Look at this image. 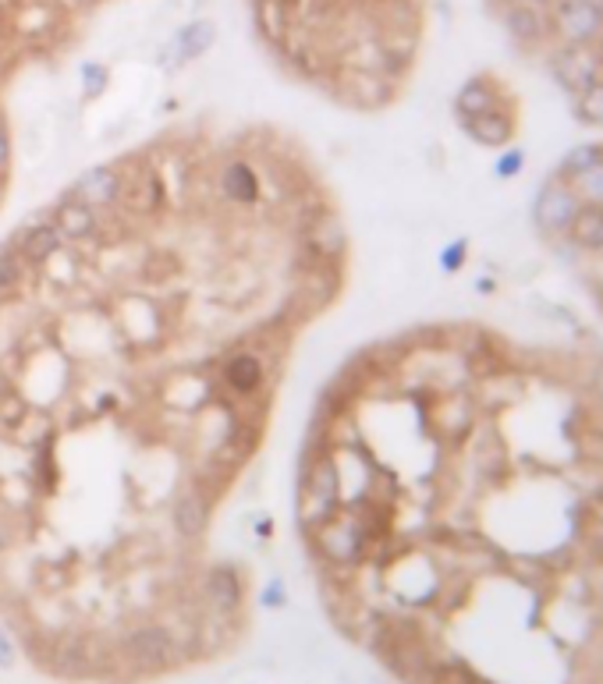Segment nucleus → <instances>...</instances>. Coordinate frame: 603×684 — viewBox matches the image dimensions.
Here are the masks:
<instances>
[{
  "label": "nucleus",
  "instance_id": "nucleus-1",
  "mask_svg": "<svg viewBox=\"0 0 603 684\" xmlns=\"http://www.w3.org/2000/svg\"><path fill=\"white\" fill-rule=\"evenodd\" d=\"M309 536H313V550L327 560L330 568H359L366 560V546L369 536L362 529L359 514H330V518L309 525Z\"/></svg>",
  "mask_w": 603,
  "mask_h": 684
},
{
  "label": "nucleus",
  "instance_id": "nucleus-2",
  "mask_svg": "<svg viewBox=\"0 0 603 684\" xmlns=\"http://www.w3.org/2000/svg\"><path fill=\"white\" fill-rule=\"evenodd\" d=\"M341 465L334 454H320L309 461L306 475H302V493H298V518L306 525L330 518L341 511Z\"/></svg>",
  "mask_w": 603,
  "mask_h": 684
},
{
  "label": "nucleus",
  "instance_id": "nucleus-3",
  "mask_svg": "<svg viewBox=\"0 0 603 684\" xmlns=\"http://www.w3.org/2000/svg\"><path fill=\"white\" fill-rule=\"evenodd\" d=\"M125 656L139 674H167L181 663V642L167 624H139L125 635Z\"/></svg>",
  "mask_w": 603,
  "mask_h": 684
},
{
  "label": "nucleus",
  "instance_id": "nucleus-4",
  "mask_svg": "<svg viewBox=\"0 0 603 684\" xmlns=\"http://www.w3.org/2000/svg\"><path fill=\"white\" fill-rule=\"evenodd\" d=\"M579 206H582V199L575 195V188L568 185V181L564 178L547 181L533 203V220L543 234L561 238V234L572 231V220H575V213H579Z\"/></svg>",
  "mask_w": 603,
  "mask_h": 684
},
{
  "label": "nucleus",
  "instance_id": "nucleus-5",
  "mask_svg": "<svg viewBox=\"0 0 603 684\" xmlns=\"http://www.w3.org/2000/svg\"><path fill=\"white\" fill-rule=\"evenodd\" d=\"M164 203H167V185H164V178H160L157 167L142 164L125 174L118 210H128V213H135V217H153V213L164 210Z\"/></svg>",
  "mask_w": 603,
  "mask_h": 684
},
{
  "label": "nucleus",
  "instance_id": "nucleus-6",
  "mask_svg": "<svg viewBox=\"0 0 603 684\" xmlns=\"http://www.w3.org/2000/svg\"><path fill=\"white\" fill-rule=\"evenodd\" d=\"M121 185H125V171H118V167L110 164H96L79 174V181L71 185L68 195L100 213H114L121 203Z\"/></svg>",
  "mask_w": 603,
  "mask_h": 684
},
{
  "label": "nucleus",
  "instance_id": "nucleus-7",
  "mask_svg": "<svg viewBox=\"0 0 603 684\" xmlns=\"http://www.w3.org/2000/svg\"><path fill=\"white\" fill-rule=\"evenodd\" d=\"M11 245L18 249V256L25 259L29 270H40V266H47L50 259L61 252L64 234L57 231V224L50 217H40V220L32 217V220H25L15 234H11Z\"/></svg>",
  "mask_w": 603,
  "mask_h": 684
},
{
  "label": "nucleus",
  "instance_id": "nucleus-8",
  "mask_svg": "<svg viewBox=\"0 0 603 684\" xmlns=\"http://www.w3.org/2000/svg\"><path fill=\"white\" fill-rule=\"evenodd\" d=\"M203 603L213 617H235L245 603V582L231 564H217L203 575Z\"/></svg>",
  "mask_w": 603,
  "mask_h": 684
},
{
  "label": "nucleus",
  "instance_id": "nucleus-9",
  "mask_svg": "<svg viewBox=\"0 0 603 684\" xmlns=\"http://www.w3.org/2000/svg\"><path fill=\"white\" fill-rule=\"evenodd\" d=\"M306 249L309 259H316V263H341L348 249V231L337 213H313V220L306 224Z\"/></svg>",
  "mask_w": 603,
  "mask_h": 684
},
{
  "label": "nucleus",
  "instance_id": "nucleus-10",
  "mask_svg": "<svg viewBox=\"0 0 603 684\" xmlns=\"http://www.w3.org/2000/svg\"><path fill=\"white\" fill-rule=\"evenodd\" d=\"M554 25L568 43H593L603 32V8L596 0H561Z\"/></svg>",
  "mask_w": 603,
  "mask_h": 684
},
{
  "label": "nucleus",
  "instance_id": "nucleus-11",
  "mask_svg": "<svg viewBox=\"0 0 603 684\" xmlns=\"http://www.w3.org/2000/svg\"><path fill=\"white\" fill-rule=\"evenodd\" d=\"M217 185H220V195H224L231 206H242V210H252V206L263 199L259 171L249 164V160H242V156H235V160H228V164L220 167Z\"/></svg>",
  "mask_w": 603,
  "mask_h": 684
},
{
  "label": "nucleus",
  "instance_id": "nucleus-12",
  "mask_svg": "<svg viewBox=\"0 0 603 684\" xmlns=\"http://www.w3.org/2000/svg\"><path fill=\"white\" fill-rule=\"evenodd\" d=\"M50 220H54L57 231L64 234V241H96L103 234L100 210L79 203V199H71V195H64L61 203L50 210Z\"/></svg>",
  "mask_w": 603,
  "mask_h": 684
},
{
  "label": "nucleus",
  "instance_id": "nucleus-13",
  "mask_svg": "<svg viewBox=\"0 0 603 684\" xmlns=\"http://www.w3.org/2000/svg\"><path fill=\"white\" fill-rule=\"evenodd\" d=\"M171 525L185 543L203 539L206 529H210V497L203 490H196V486L181 490L171 507Z\"/></svg>",
  "mask_w": 603,
  "mask_h": 684
},
{
  "label": "nucleus",
  "instance_id": "nucleus-14",
  "mask_svg": "<svg viewBox=\"0 0 603 684\" xmlns=\"http://www.w3.org/2000/svg\"><path fill=\"white\" fill-rule=\"evenodd\" d=\"M554 68L564 86L572 89V93H582V89H589L593 82H600L603 61L596 57V50H589V43H568V50L557 54Z\"/></svg>",
  "mask_w": 603,
  "mask_h": 684
},
{
  "label": "nucleus",
  "instance_id": "nucleus-15",
  "mask_svg": "<svg viewBox=\"0 0 603 684\" xmlns=\"http://www.w3.org/2000/svg\"><path fill=\"white\" fill-rule=\"evenodd\" d=\"M220 383L235 397H252L267 383V362L256 351H231L220 366Z\"/></svg>",
  "mask_w": 603,
  "mask_h": 684
},
{
  "label": "nucleus",
  "instance_id": "nucleus-16",
  "mask_svg": "<svg viewBox=\"0 0 603 684\" xmlns=\"http://www.w3.org/2000/svg\"><path fill=\"white\" fill-rule=\"evenodd\" d=\"M50 670L57 677H68V681H79V677H89L96 670V656L93 646L86 638H57L54 649H50Z\"/></svg>",
  "mask_w": 603,
  "mask_h": 684
},
{
  "label": "nucleus",
  "instance_id": "nucleus-17",
  "mask_svg": "<svg viewBox=\"0 0 603 684\" xmlns=\"http://www.w3.org/2000/svg\"><path fill=\"white\" fill-rule=\"evenodd\" d=\"M146 319H149V323H164L157 302H149V298H142V295H132V298H125V302H121L118 323H121V330L132 337V341H139V344L142 341H157L160 330L146 327Z\"/></svg>",
  "mask_w": 603,
  "mask_h": 684
},
{
  "label": "nucleus",
  "instance_id": "nucleus-18",
  "mask_svg": "<svg viewBox=\"0 0 603 684\" xmlns=\"http://www.w3.org/2000/svg\"><path fill=\"white\" fill-rule=\"evenodd\" d=\"M465 132H469V139H476L479 146L501 149V146H508L511 135H515V121H511V114H504V110L497 107V110H486V114H479V117H469V121H465Z\"/></svg>",
  "mask_w": 603,
  "mask_h": 684
},
{
  "label": "nucleus",
  "instance_id": "nucleus-19",
  "mask_svg": "<svg viewBox=\"0 0 603 684\" xmlns=\"http://www.w3.org/2000/svg\"><path fill=\"white\" fill-rule=\"evenodd\" d=\"M497 103H501V96H497V86L490 82V78H469L462 89H458L455 96V110L462 121H469V117H479L486 114V110H497Z\"/></svg>",
  "mask_w": 603,
  "mask_h": 684
},
{
  "label": "nucleus",
  "instance_id": "nucleus-20",
  "mask_svg": "<svg viewBox=\"0 0 603 684\" xmlns=\"http://www.w3.org/2000/svg\"><path fill=\"white\" fill-rule=\"evenodd\" d=\"M213 39H217V25L213 22H188L185 29L174 36V61L185 64V61H196L203 57L206 50L213 47Z\"/></svg>",
  "mask_w": 603,
  "mask_h": 684
},
{
  "label": "nucleus",
  "instance_id": "nucleus-21",
  "mask_svg": "<svg viewBox=\"0 0 603 684\" xmlns=\"http://www.w3.org/2000/svg\"><path fill=\"white\" fill-rule=\"evenodd\" d=\"M167 401L181 412H203L210 408V383L203 376H174L167 383Z\"/></svg>",
  "mask_w": 603,
  "mask_h": 684
},
{
  "label": "nucleus",
  "instance_id": "nucleus-22",
  "mask_svg": "<svg viewBox=\"0 0 603 684\" xmlns=\"http://www.w3.org/2000/svg\"><path fill=\"white\" fill-rule=\"evenodd\" d=\"M575 245L586 252H603V206L596 203H582L579 213L572 220V231Z\"/></svg>",
  "mask_w": 603,
  "mask_h": 684
},
{
  "label": "nucleus",
  "instance_id": "nucleus-23",
  "mask_svg": "<svg viewBox=\"0 0 603 684\" xmlns=\"http://www.w3.org/2000/svg\"><path fill=\"white\" fill-rule=\"evenodd\" d=\"M345 93L352 103H359V107H380V103H387V96H391V89L380 82V75H373V71H355L352 75V86L345 82Z\"/></svg>",
  "mask_w": 603,
  "mask_h": 684
},
{
  "label": "nucleus",
  "instance_id": "nucleus-24",
  "mask_svg": "<svg viewBox=\"0 0 603 684\" xmlns=\"http://www.w3.org/2000/svg\"><path fill=\"white\" fill-rule=\"evenodd\" d=\"M25 270H29V266H25V259L18 256V249L11 241H4V245H0V302H8V298L22 288Z\"/></svg>",
  "mask_w": 603,
  "mask_h": 684
},
{
  "label": "nucleus",
  "instance_id": "nucleus-25",
  "mask_svg": "<svg viewBox=\"0 0 603 684\" xmlns=\"http://www.w3.org/2000/svg\"><path fill=\"white\" fill-rule=\"evenodd\" d=\"M508 29H511V36L522 39V43H536V39H543L547 25H543V15L536 8L515 4V8L508 11Z\"/></svg>",
  "mask_w": 603,
  "mask_h": 684
},
{
  "label": "nucleus",
  "instance_id": "nucleus-26",
  "mask_svg": "<svg viewBox=\"0 0 603 684\" xmlns=\"http://www.w3.org/2000/svg\"><path fill=\"white\" fill-rule=\"evenodd\" d=\"M32 408L29 401L22 397V390L18 387H8V390H0V422L8 429H22V422H29Z\"/></svg>",
  "mask_w": 603,
  "mask_h": 684
},
{
  "label": "nucleus",
  "instance_id": "nucleus-27",
  "mask_svg": "<svg viewBox=\"0 0 603 684\" xmlns=\"http://www.w3.org/2000/svg\"><path fill=\"white\" fill-rule=\"evenodd\" d=\"M575 114H579L582 125L603 128V78L600 82H593L589 89H582L579 103H575Z\"/></svg>",
  "mask_w": 603,
  "mask_h": 684
},
{
  "label": "nucleus",
  "instance_id": "nucleus-28",
  "mask_svg": "<svg viewBox=\"0 0 603 684\" xmlns=\"http://www.w3.org/2000/svg\"><path fill=\"white\" fill-rule=\"evenodd\" d=\"M568 185L575 188V195H579L582 203L603 206V160H600V164L589 167V171H582L579 178H572Z\"/></svg>",
  "mask_w": 603,
  "mask_h": 684
},
{
  "label": "nucleus",
  "instance_id": "nucleus-29",
  "mask_svg": "<svg viewBox=\"0 0 603 684\" xmlns=\"http://www.w3.org/2000/svg\"><path fill=\"white\" fill-rule=\"evenodd\" d=\"M600 160H603V146H579V149H572V153L564 156L561 178H579L582 171H589V167L600 164Z\"/></svg>",
  "mask_w": 603,
  "mask_h": 684
},
{
  "label": "nucleus",
  "instance_id": "nucleus-30",
  "mask_svg": "<svg viewBox=\"0 0 603 684\" xmlns=\"http://www.w3.org/2000/svg\"><path fill=\"white\" fill-rule=\"evenodd\" d=\"M110 86V71L103 64H82V96L86 100H100Z\"/></svg>",
  "mask_w": 603,
  "mask_h": 684
},
{
  "label": "nucleus",
  "instance_id": "nucleus-31",
  "mask_svg": "<svg viewBox=\"0 0 603 684\" xmlns=\"http://www.w3.org/2000/svg\"><path fill=\"white\" fill-rule=\"evenodd\" d=\"M259 607L263 610L288 607V585H284V578H267V582H263V589H259Z\"/></svg>",
  "mask_w": 603,
  "mask_h": 684
},
{
  "label": "nucleus",
  "instance_id": "nucleus-32",
  "mask_svg": "<svg viewBox=\"0 0 603 684\" xmlns=\"http://www.w3.org/2000/svg\"><path fill=\"white\" fill-rule=\"evenodd\" d=\"M465 259H469V241L455 238L444 252H440V270H444V273H458L465 266Z\"/></svg>",
  "mask_w": 603,
  "mask_h": 684
},
{
  "label": "nucleus",
  "instance_id": "nucleus-33",
  "mask_svg": "<svg viewBox=\"0 0 603 684\" xmlns=\"http://www.w3.org/2000/svg\"><path fill=\"white\" fill-rule=\"evenodd\" d=\"M579 451L589 465H603V429H593L579 440Z\"/></svg>",
  "mask_w": 603,
  "mask_h": 684
},
{
  "label": "nucleus",
  "instance_id": "nucleus-34",
  "mask_svg": "<svg viewBox=\"0 0 603 684\" xmlns=\"http://www.w3.org/2000/svg\"><path fill=\"white\" fill-rule=\"evenodd\" d=\"M522 167H525L522 149H508V153H504L501 160L494 164V174H497V178H515V174H522Z\"/></svg>",
  "mask_w": 603,
  "mask_h": 684
},
{
  "label": "nucleus",
  "instance_id": "nucleus-35",
  "mask_svg": "<svg viewBox=\"0 0 603 684\" xmlns=\"http://www.w3.org/2000/svg\"><path fill=\"white\" fill-rule=\"evenodd\" d=\"M18 660V642L4 624H0V667H15Z\"/></svg>",
  "mask_w": 603,
  "mask_h": 684
},
{
  "label": "nucleus",
  "instance_id": "nucleus-36",
  "mask_svg": "<svg viewBox=\"0 0 603 684\" xmlns=\"http://www.w3.org/2000/svg\"><path fill=\"white\" fill-rule=\"evenodd\" d=\"M8 167H11V135L4 128V121H0V178H4Z\"/></svg>",
  "mask_w": 603,
  "mask_h": 684
},
{
  "label": "nucleus",
  "instance_id": "nucleus-37",
  "mask_svg": "<svg viewBox=\"0 0 603 684\" xmlns=\"http://www.w3.org/2000/svg\"><path fill=\"white\" fill-rule=\"evenodd\" d=\"M267 11H270V18H277V15H281V8H277V4H267ZM281 22H270V36H274V39H281Z\"/></svg>",
  "mask_w": 603,
  "mask_h": 684
},
{
  "label": "nucleus",
  "instance_id": "nucleus-38",
  "mask_svg": "<svg viewBox=\"0 0 603 684\" xmlns=\"http://www.w3.org/2000/svg\"><path fill=\"white\" fill-rule=\"evenodd\" d=\"M8 553V532H4V525H0V557Z\"/></svg>",
  "mask_w": 603,
  "mask_h": 684
},
{
  "label": "nucleus",
  "instance_id": "nucleus-39",
  "mask_svg": "<svg viewBox=\"0 0 603 684\" xmlns=\"http://www.w3.org/2000/svg\"><path fill=\"white\" fill-rule=\"evenodd\" d=\"M596 394L603 397V362H600V369H596Z\"/></svg>",
  "mask_w": 603,
  "mask_h": 684
}]
</instances>
